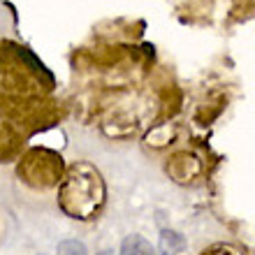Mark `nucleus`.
Wrapping results in <instances>:
<instances>
[{
    "mask_svg": "<svg viewBox=\"0 0 255 255\" xmlns=\"http://www.w3.org/2000/svg\"><path fill=\"white\" fill-rule=\"evenodd\" d=\"M105 186L88 165H74L61 186V207L72 218H91L102 207Z\"/></svg>",
    "mask_w": 255,
    "mask_h": 255,
    "instance_id": "1",
    "label": "nucleus"
},
{
    "mask_svg": "<svg viewBox=\"0 0 255 255\" xmlns=\"http://www.w3.org/2000/svg\"><path fill=\"white\" fill-rule=\"evenodd\" d=\"M158 249H160L162 255H176L186 249V239H183V235L174 232V230H162Z\"/></svg>",
    "mask_w": 255,
    "mask_h": 255,
    "instance_id": "4",
    "label": "nucleus"
},
{
    "mask_svg": "<svg viewBox=\"0 0 255 255\" xmlns=\"http://www.w3.org/2000/svg\"><path fill=\"white\" fill-rule=\"evenodd\" d=\"M61 158L51 151H30L21 160L19 176L35 188H49L61 179Z\"/></svg>",
    "mask_w": 255,
    "mask_h": 255,
    "instance_id": "2",
    "label": "nucleus"
},
{
    "mask_svg": "<svg viewBox=\"0 0 255 255\" xmlns=\"http://www.w3.org/2000/svg\"><path fill=\"white\" fill-rule=\"evenodd\" d=\"M98 255H114V251H109V249H105V251H100Z\"/></svg>",
    "mask_w": 255,
    "mask_h": 255,
    "instance_id": "8",
    "label": "nucleus"
},
{
    "mask_svg": "<svg viewBox=\"0 0 255 255\" xmlns=\"http://www.w3.org/2000/svg\"><path fill=\"white\" fill-rule=\"evenodd\" d=\"M119 255H158L151 242H146L141 235H130L123 239Z\"/></svg>",
    "mask_w": 255,
    "mask_h": 255,
    "instance_id": "3",
    "label": "nucleus"
},
{
    "mask_svg": "<svg viewBox=\"0 0 255 255\" xmlns=\"http://www.w3.org/2000/svg\"><path fill=\"white\" fill-rule=\"evenodd\" d=\"M56 255H88V249L79 239H65V242L58 244Z\"/></svg>",
    "mask_w": 255,
    "mask_h": 255,
    "instance_id": "5",
    "label": "nucleus"
},
{
    "mask_svg": "<svg viewBox=\"0 0 255 255\" xmlns=\"http://www.w3.org/2000/svg\"><path fill=\"white\" fill-rule=\"evenodd\" d=\"M211 255H235L232 251H218V253H211Z\"/></svg>",
    "mask_w": 255,
    "mask_h": 255,
    "instance_id": "7",
    "label": "nucleus"
},
{
    "mask_svg": "<svg viewBox=\"0 0 255 255\" xmlns=\"http://www.w3.org/2000/svg\"><path fill=\"white\" fill-rule=\"evenodd\" d=\"M0 128H2V121H0ZM12 137H9V130H2L0 132V158H5V155H9V151H12Z\"/></svg>",
    "mask_w": 255,
    "mask_h": 255,
    "instance_id": "6",
    "label": "nucleus"
}]
</instances>
